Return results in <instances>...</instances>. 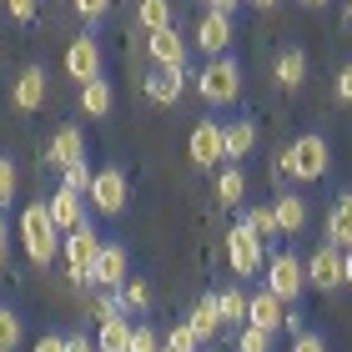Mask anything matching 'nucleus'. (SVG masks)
Listing matches in <instances>:
<instances>
[{
	"mask_svg": "<svg viewBox=\"0 0 352 352\" xmlns=\"http://www.w3.org/2000/svg\"><path fill=\"white\" fill-rule=\"evenodd\" d=\"M287 176H297V182H322L327 166H332V146L322 136H297L292 146L282 151V162H277Z\"/></svg>",
	"mask_w": 352,
	"mask_h": 352,
	"instance_id": "obj_1",
	"label": "nucleus"
},
{
	"mask_svg": "<svg viewBox=\"0 0 352 352\" xmlns=\"http://www.w3.org/2000/svg\"><path fill=\"white\" fill-rule=\"evenodd\" d=\"M6 15L10 21H36V0H6Z\"/></svg>",
	"mask_w": 352,
	"mask_h": 352,
	"instance_id": "obj_38",
	"label": "nucleus"
},
{
	"mask_svg": "<svg viewBox=\"0 0 352 352\" xmlns=\"http://www.w3.org/2000/svg\"><path fill=\"white\" fill-rule=\"evenodd\" d=\"M86 162V136L76 131V126H60V131L51 136V166H81Z\"/></svg>",
	"mask_w": 352,
	"mask_h": 352,
	"instance_id": "obj_16",
	"label": "nucleus"
},
{
	"mask_svg": "<svg viewBox=\"0 0 352 352\" xmlns=\"http://www.w3.org/2000/svg\"><path fill=\"white\" fill-rule=\"evenodd\" d=\"M247 327H262V332H277V327H287V302L277 297V292H262L257 297H247Z\"/></svg>",
	"mask_w": 352,
	"mask_h": 352,
	"instance_id": "obj_11",
	"label": "nucleus"
},
{
	"mask_svg": "<svg viewBox=\"0 0 352 352\" xmlns=\"http://www.w3.org/2000/svg\"><path fill=\"white\" fill-rule=\"evenodd\" d=\"M10 101H15V111H41L45 106V71L25 66L21 76H15V86H10Z\"/></svg>",
	"mask_w": 352,
	"mask_h": 352,
	"instance_id": "obj_12",
	"label": "nucleus"
},
{
	"mask_svg": "<svg viewBox=\"0 0 352 352\" xmlns=\"http://www.w3.org/2000/svg\"><path fill=\"white\" fill-rule=\"evenodd\" d=\"M86 197H91V206H96L101 217H121L126 201H131V182H126L121 166H101V171L91 176V191H86Z\"/></svg>",
	"mask_w": 352,
	"mask_h": 352,
	"instance_id": "obj_5",
	"label": "nucleus"
},
{
	"mask_svg": "<svg viewBox=\"0 0 352 352\" xmlns=\"http://www.w3.org/2000/svg\"><path fill=\"white\" fill-rule=\"evenodd\" d=\"M236 352H272V332H262V327H242Z\"/></svg>",
	"mask_w": 352,
	"mask_h": 352,
	"instance_id": "obj_35",
	"label": "nucleus"
},
{
	"mask_svg": "<svg viewBox=\"0 0 352 352\" xmlns=\"http://www.w3.org/2000/svg\"><path fill=\"white\" fill-rule=\"evenodd\" d=\"M116 302H121V312H126V317H136V312H146V307H151V287L141 282V277H136V282L126 277V282L116 287Z\"/></svg>",
	"mask_w": 352,
	"mask_h": 352,
	"instance_id": "obj_25",
	"label": "nucleus"
},
{
	"mask_svg": "<svg viewBox=\"0 0 352 352\" xmlns=\"http://www.w3.org/2000/svg\"><path fill=\"white\" fill-rule=\"evenodd\" d=\"M81 111H86V116H106V111H111V86L101 81V76L81 86Z\"/></svg>",
	"mask_w": 352,
	"mask_h": 352,
	"instance_id": "obj_28",
	"label": "nucleus"
},
{
	"mask_svg": "<svg viewBox=\"0 0 352 352\" xmlns=\"http://www.w3.org/2000/svg\"><path fill=\"white\" fill-rule=\"evenodd\" d=\"M242 197H247V176L236 171V166H227L217 176V201L221 206H242Z\"/></svg>",
	"mask_w": 352,
	"mask_h": 352,
	"instance_id": "obj_27",
	"label": "nucleus"
},
{
	"mask_svg": "<svg viewBox=\"0 0 352 352\" xmlns=\"http://www.w3.org/2000/svg\"><path fill=\"white\" fill-rule=\"evenodd\" d=\"M66 352H96L91 338H66Z\"/></svg>",
	"mask_w": 352,
	"mask_h": 352,
	"instance_id": "obj_43",
	"label": "nucleus"
},
{
	"mask_svg": "<svg viewBox=\"0 0 352 352\" xmlns=\"http://www.w3.org/2000/svg\"><path fill=\"white\" fill-rule=\"evenodd\" d=\"M302 81H307V56H302V51H282L277 56V86L297 91Z\"/></svg>",
	"mask_w": 352,
	"mask_h": 352,
	"instance_id": "obj_26",
	"label": "nucleus"
},
{
	"mask_svg": "<svg viewBox=\"0 0 352 352\" xmlns=\"http://www.w3.org/2000/svg\"><path fill=\"white\" fill-rule=\"evenodd\" d=\"M327 242L332 247H352V191H342L327 212Z\"/></svg>",
	"mask_w": 352,
	"mask_h": 352,
	"instance_id": "obj_19",
	"label": "nucleus"
},
{
	"mask_svg": "<svg viewBox=\"0 0 352 352\" xmlns=\"http://www.w3.org/2000/svg\"><path fill=\"white\" fill-rule=\"evenodd\" d=\"M201 352H206V347H201Z\"/></svg>",
	"mask_w": 352,
	"mask_h": 352,
	"instance_id": "obj_52",
	"label": "nucleus"
},
{
	"mask_svg": "<svg viewBox=\"0 0 352 352\" xmlns=\"http://www.w3.org/2000/svg\"><path fill=\"white\" fill-rule=\"evenodd\" d=\"M126 272H131V262H126V247L101 242V252H96V287H121Z\"/></svg>",
	"mask_w": 352,
	"mask_h": 352,
	"instance_id": "obj_15",
	"label": "nucleus"
},
{
	"mask_svg": "<svg viewBox=\"0 0 352 352\" xmlns=\"http://www.w3.org/2000/svg\"><path fill=\"white\" fill-rule=\"evenodd\" d=\"M91 162H81V166H66V171H60V186H66V191H76V197H86V191H91Z\"/></svg>",
	"mask_w": 352,
	"mask_h": 352,
	"instance_id": "obj_32",
	"label": "nucleus"
},
{
	"mask_svg": "<svg viewBox=\"0 0 352 352\" xmlns=\"http://www.w3.org/2000/svg\"><path fill=\"white\" fill-rule=\"evenodd\" d=\"M126 352H162V338H156V332L151 327H131V347H126Z\"/></svg>",
	"mask_w": 352,
	"mask_h": 352,
	"instance_id": "obj_36",
	"label": "nucleus"
},
{
	"mask_svg": "<svg viewBox=\"0 0 352 352\" xmlns=\"http://www.w3.org/2000/svg\"><path fill=\"white\" fill-rule=\"evenodd\" d=\"M272 212H277V232H287V236L307 227V201H302L297 191H287V197H277V201H272Z\"/></svg>",
	"mask_w": 352,
	"mask_h": 352,
	"instance_id": "obj_21",
	"label": "nucleus"
},
{
	"mask_svg": "<svg viewBox=\"0 0 352 352\" xmlns=\"http://www.w3.org/2000/svg\"><path fill=\"white\" fill-rule=\"evenodd\" d=\"M197 45L206 56H221L232 45V15H221V10H206L201 15V25H197Z\"/></svg>",
	"mask_w": 352,
	"mask_h": 352,
	"instance_id": "obj_14",
	"label": "nucleus"
},
{
	"mask_svg": "<svg viewBox=\"0 0 352 352\" xmlns=\"http://www.w3.org/2000/svg\"><path fill=\"white\" fill-rule=\"evenodd\" d=\"M297 6H312V10H317V6H327V0H297Z\"/></svg>",
	"mask_w": 352,
	"mask_h": 352,
	"instance_id": "obj_48",
	"label": "nucleus"
},
{
	"mask_svg": "<svg viewBox=\"0 0 352 352\" xmlns=\"http://www.w3.org/2000/svg\"><path fill=\"white\" fill-rule=\"evenodd\" d=\"M338 101H342V106H352V66H342V71H338Z\"/></svg>",
	"mask_w": 352,
	"mask_h": 352,
	"instance_id": "obj_40",
	"label": "nucleus"
},
{
	"mask_svg": "<svg viewBox=\"0 0 352 352\" xmlns=\"http://www.w3.org/2000/svg\"><path fill=\"white\" fill-rule=\"evenodd\" d=\"M162 347H166V352H201V342H197V332H191L186 322H176V327H166V338H162Z\"/></svg>",
	"mask_w": 352,
	"mask_h": 352,
	"instance_id": "obj_31",
	"label": "nucleus"
},
{
	"mask_svg": "<svg viewBox=\"0 0 352 352\" xmlns=\"http://www.w3.org/2000/svg\"><path fill=\"white\" fill-rule=\"evenodd\" d=\"M66 272H71V282L76 287H91L96 282V252H101V236H96V227L86 221V227H76L66 232Z\"/></svg>",
	"mask_w": 352,
	"mask_h": 352,
	"instance_id": "obj_4",
	"label": "nucleus"
},
{
	"mask_svg": "<svg viewBox=\"0 0 352 352\" xmlns=\"http://www.w3.org/2000/svg\"><path fill=\"white\" fill-rule=\"evenodd\" d=\"M146 51L156 60V71H182L186 66V41H182V30L166 25V30H151L146 36Z\"/></svg>",
	"mask_w": 352,
	"mask_h": 352,
	"instance_id": "obj_8",
	"label": "nucleus"
},
{
	"mask_svg": "<svg viewBox=\"0 0 352 352\" xmlns=\"http://www.w3.org/2000/svg\"><path fill=\"white\" fill-rule=\"evenodd\" d=\"M302 287H307V267H302L292 252H282V257L267 262V292H277L282 302H297Z\"/></svg>",
	"mask_w": 352,
	"mask_h": 352,
	"instance_id": "obj_7",
	"label": "nucleus"
},
{
	"mask_svg": "<svg viewBox=\"0 0 352 352\" xmlns=\"http://www.w3.org/2000/svg\"><path fill=\"white\" fill-rule=\"evenodd\" d=\"M106 6H111V0H76V10H81L86 21H96V15H106Z\"/></svg>",
	"mask_w": 352,
	"mask_h": 352,
	"instance_id": "obj_41",
	"label": "nucleus"
},
{
	"mask_svg": "<svg viewBox=\"0 0 352 352\" xmlns=\"http://www.w3.org/2000/svg\"><path fill=\"white\" fill-rule=\"evenodd\" d=\"M91 317H96V322H106V317H121L116 292H101V297H96V302H91Z\"/></svg>",
	"mask_w": 352,
	"mask_h": 352,
	"instance_id": "obj_37",
	"label": "nucleus"
},
{
	"mask_svg": "<svg viewBox=\"0 0 352 352\" xmlns=\"http://www.w3.org/2000/svg\"><path fill=\"white\" fill-rule=\"evenodd\" d=\"M66 71H71L81 86L101 76V45H96V36H76V41L66 45Z\"/></svg>",
	"mask_w": 352,
	"mask_h": 352,
	"instance_id": "obj_10",
	"label": "nucleus"
},
{
	"mask_svg": "<svg viewBox=\"0 0 352 352\" xmlns=\"http://www.w3.org/2000/svg\"><path fill=\"white\" fill-rule=\"evenodd\" d=\"M342 21H347V30H352V0H347V15H342Z\"/></svg>",
	"mask_w": 352,
	"mask_h": 352,
	"instance_id": "obj_49",
	"label": "nucleus"
},
{
	"mask_svg": "<svg viewBox=\"0 0 352 352\" xmlns=\"http://www.w3.org/2000/svg\"><path fill=\"white\" fill-rule=\"evenodd\" d=\"M197 86H201V96H206L212 106H232L236 96H242V66H236L232 56H212V60L201 66Z\"/></svg>",
	"mask_w": 352,
	"mask_h": 352,
	"instance_id": "obj_2",
	"label": "nucleus"
},
{
	"mask_svg": "<svg viewBox=\"0 0 352 352\" xmlns=\"http://www.w3.org/2000/svg\"><path fill=\"white\" fill-rule=\"evenodd\" d=\"M136 21L146 25V36H151V30L176 25V10H171V0H136Z\"/></svg>",
	"mask_w": 352,
	"mask_h": 352,
	"instance_id": "obj_24",
	"label": "nucleus"
},
{
	"mask_svg": "<svg viewBox=\"0 0 352 352\" xmlns=\"http://www.w3.org/2000/svg\"><path fill=\"white\" fill-rule=\"evenodd\" d=\"M15 186H21V171H15L10 156H0V206L15 201Z\"/></svg>",
	"mask_w": 352,
	"mask_h": 352,
	"instance_id": "obj_34",
	"label": "nucleus"
},
{
	"mask_svg": "<svg viewBox=\"0 0 352 352\" xmlns=\"http://www.w3.org/2000/svg\"><path fill=\"white\" fill-rule=\"evenodd\" d=\"M0 10H6V0H0Z\"/></svg>",
	"mask_w": 352,
	"mask_h": 352,
	"instance_id": "obj_50",
	"label": "nucleus"
},
{
	"mask_svg": "<svg viewBox=\"0 0 352 352\" xmlns=\"http://www.w3.org/2000/svg\"><path fill=\"white\" fill-rule=\"evenodd\" d=\"M292 352H327V342L317 338V332H297V342H292Z\"/></svg>",
	"mask_w": 352,
	"mask_h": 352,
	"instance_id": "obj_39",
	"label": "nucleus"
},
{
	"mask_svg": "<svg viewBox=\"0 0 352 352\" xmlns=\"http://www.w3.org/2000/svg\"><path fill=\"white\" fill-rule=\"evenodd\" d=\"M56 221H51V212H45V201H36V206H25V212H21V242H25V252H30V262H51L56 257Z\"/></svg>",
	"mask_w": 352,
	"mask_h": 352,
	"instance_id": "obj_3",
	"label": "nucleus"
},
{
	"mask_svg": "<svg viewBox=\"0 0 352 352\" xmlns=\"http://www.w3.org/2000/svg\"><path fill=\"white\" fill-rule=\"evenodd\" d=\"M247 227L267 242V236H277V212H272V206H252V212H247Z\"/></svg>",
	"mask_w": 352,
	"mask_h": 352,
	"instance_id": "obj_33",
	"label": "nucleus"
},
{
	"mask_svg": "<svg viewBox=\"0 0 352 352\" xmlns=\"http://www.w3.org/2000/svg\"><path fill=\"white\" fill-rule=\"evenodd\" d=\"M36 352H66V338H41Z\"/></svg>",
	"mask_w": 352,
	"mask_h": 352,
	"instance_id": "obj_42",
	"label": "nucleus"
},
{
	"mask_svg": "<svg viewBox=\"0 0 352 352\" xmlns=\"http://www.w3.org/2000/svg\"><path fill=\"white\" fill-rule=\"evenodd\" d=\"M342 282L352 287V247H342Z\"/></svg>",
	"mask_w": 352,
	"mask_h": 352,
	"instance_id": "obj_46",
	"label": "nucleus"
},
{
	"mask_svg": "<svg viewBox=\"0 0 352 352\" xmlns=\"http://www.w3.org/2000/svg\"><path fill=\"white\" fill-rule=\"evenodd\" d=\"M21 338H25V327H21V312L0 302V352H15V347H21Z\"/></svg>",
	"mask_w": 352,
	"mask_h": 352,
	"instance_id": "obj_29",
	"label": "nucleus"
},
{
	"mask_svg": "<svg viewBox=\"0 0 352 352\" xmlns=\"http://www.w3.org/2000/svg\"><path fill=\"white\" fill-rule=\"evenodd\" d=\"M131 317H106V322L101 327H96V352H126V347H131Z\"/></svg>",
	"mask_w": 352,
	"mask_h": 352,
	"instance_id": "obj_18",
	"label": "nucleus"
},
{
	"mask_svg": "<svg viewBox=\"0 0 352 352\" xmlns=\"http://www.w3.org/2000/svg\"><path fill=\"white\" fill-rule=\"evenodd\" d=\"M221 146H227V162H242V156L257 146V121H232V126H221Z\"/></svg>",
	"mask_w": 352,
	"mask_h": 352,
	"instance_id": "obj_20",
	"label": "nucleus"
},
{
	"mask_svg": "<svg viewBox=\"0 0 352 352\" xmlns=\"http://www.w3.org/2000/svg\"><path fill=\"white\" fill-rule=\"evenodd\" d=\"M307 282L312 287H342V247H317L307 262Z\"/></svg>",
	"mask_w": 352,
	"mask_h": 352,
	"instance_id": "obj_13",
	"label": "nucleus"
},
{
	"mask_svg": "<svg viewBox=\"0 0 352 352\" xmlns=\"http://www.w3.org/2000/svg\"><path fill=\"white\" fill-rule=\"evenodd\" d=\"M186 327L197 332V342H212L217 332L227 327V322H221V312H217V297H206V302H197V307H191V317H186Z\"/></svg>",
	"mask_w": 352,
	"mask_h": 352,
	"instance_id": "obj_22",
	"label": "nucleus"
},
{
	"mask_svg": "<svg viewBox=\"0 0 352 352\" xmlns=\"http://www.w3.org/2000/svg\"><path fill=\"white\" fill-rule=\"evenodd\" d=\"M186 151H191V162H197V166H217V162H227V146H221V126H217V121H197V126H191Z\"/></svg>",
	"mask_w": 352,
	"mask_h": 352,
	"instance_id": "obj_9",
	"label": "nucleus"
},
{
	"mask_svg": "<svg viewBox=\"0 0 352 352\" xmlns=\"http://www.w3.org/2000/svg\"><path fill=\"white\" fill-rule=\"evenodd\" d=\"M162 352H166V347H162Z\"/></svg>",
	"mask_w": 352,
	"mask_h": 352,
	"instance_id": "obj_51",
	"label": "nucleus"
},
{
	"mask_svg": "<svg viewBox=\"0 0 352 352\" xmlns=\"http://www.w3.org/2000/svg\"><path fill=\"white\" fill-rule=\"evenodd\" d=\"M6 252H10V227L0 221V267H6Z\"/></svg>",
	"mask_w": 352,
	"mask_h": 352,
	"instance_id": "obj_45",
	"label": "nucleus"
},
{
	"mask_svg": "<svg viewBox=\"0 0 352 352\" xmlns=\"http://www.w3.org/2000/svg\"><path fill=\"white\" fill-rule=\"evenodd\" d=\"M45 212H51L56 232H76V227H86V206H81V197H76V191H66V186L56 191V201H45Z\"/></svg>",
	"mask_w": 352,
	"mask_h": 352,
	"instance_id": "obj_17",
	"label": "nucleus"
},
{
	"mask_svg": "<svg viewBox=\"0 0 352 352\" xmlns=\"http://www.w3.org/2000/svg\"><path fill=\"white\" fill-rule=\"evenodd\" d=\"M182 86H186V76H182V71H151V76H146V96H151L156 106L182 101Z\"/></svg>",
	"mask_w": 352,
	"mask_h": 352,
	"instance_id": "obj_23",
	"label": "nucleus"
},
{
	"mask_svg": "<svg viewBox=\"0 0 352 352\" xmlns=\"http://www.w3.org/2000/svg\"><path fill=\"white\" fill-rule=\"evenodd\" d=\"M217 312H221V322H227V327L247 322V292H236V287H232V292H221L217 297Z\"/></svg>",
	"mask_w": 352,
	"mask_h": 352,
	"instance_id": "obj_30",
	"label": "nucleus"
},
{
	"mask_svg": "<svg viewBox=\"0 0 352 352\" xmlns=\"http://www.w3.org/2000/svg\"><path fill=\"white\" fill-rule=\"evenodd\" d=\"M201 6H212V10H221V15H232L236 6H242V0H201Z\"/></svg>",
	"mask_w": 352,
	"mask_h": 352,
	"instance_id": "obj_44",
	"label": "nucleus"
},
{
	"mask_svg": "<svg viewBox=\"0 0 352 352\" xmlns=\"http://www.w3.org/2000/svg\"><path fill=\"white\" fill-rule=\"evenodd\" d=\"M252 6H257V10H272V6H277V0H252Z\"/></svg>",
	"mask_w": 352,
	"mask_h": 352,
	"instance_id": "obj_47",
	"label": "nucleus"
},
{
	"mask_svg": "<svg viewBox=\"0 0 352 352\" xmlns=\"http://www.w3.org/2000/svg\"><path fill=\"white\" fill-rule=\"evenodd\" d=\"M262 257H267V252H262V236L252 232L247 221H242V227H232V236H227V262H232L236 277H257Z\"/></svg>",
	"mask_w": 352,
	"mask_h": 352,
	"instance_id": "obj_6",
	"label": "nucleus"
}]
</instances>
